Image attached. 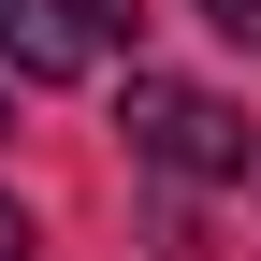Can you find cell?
I'll return each instance as SVG.
<instances>
[{
	"label": "cell",
	"instance_id": "cell-5",
	"mask_svg": "<svg viewBox=\"0 0 261 261\" xmlns=\"http://www.w3.org/2000/svg\"><path fill=\"white\" fill-rule=\"evenodd\" d=\"M0 261H44V232H29V203L0 189Z\"/></svg>",
	"mask_w": 261,
	"mask_h": 261
},
{
	"label": "cell",
	"instance_id": "cell-6",
	"mask_svg": "<svg viewBox=\"0 0 261 261\" xmlns=\"http://www.w3.org/2000/svg\"><path fill=\"white\" fill-rule=\"evenodd\" d=\"M0 130H15V73H0Z\"/></svg>",
	"mask_w": 261,
	"mask_h": 261
},
{
	"label": "cell",
	"instance_id": "cell-4",
	"mask_svg": "<svg viewBox=\"0 0 261 261\" xmlns=\"http://www.w3.org/2000/svg\"><path fill=\"white\" fill-rule=\"evenodd\" d=\"M203 29H218V44H247V58H261V0H203Z\"/></svg>",
	"mask_w": 261,
	"mask_h": 261
},
{
	"label": "cell",
	"instance_id": "cell-3",
	"mask_svg": "<svg viewBox=\"0 0 261 261\" xmlns=\"http://www.w3.org/2000/svg\"><path fill=\"white\" fill-rule=\"evenodd\" d=\"M87 15V44H130V29H145V0H73Z\"/></svg>",
	"mask_w": 261,
	"mask_h": 261
},
{
	"label": "cell",
	"instance_id": "cell-1",
	"mask_svg": "<svg viewBox=\"0 0 261 261\" xmlns=\"http://www.w3.org/2000/svg\"><path fill=\"white\" fill-rule=\"evenodd\" d=\"M116 130H130V160H145V174H174V189H247V160H261L247 102H218V87H174V73H130Z\"/></svg>",
	"mask_w": 261,
	"mask_h": 261
},
{
	"label": "cell",
	"instance_id": "cell-2",
	"mask_svg": "<svg viewBox=\"0 0 261 261\" xmlns=\"http://www.w3.org/2000/svg\"><path fill=\"white\" fill-rule=\"evenodd\" d=\"M87 58H102V44H87L73 0H0V73H15V87H73Z\"/></svg>",
	"mask_w": 261,
	"mask_h": 261
}]
</instances>
